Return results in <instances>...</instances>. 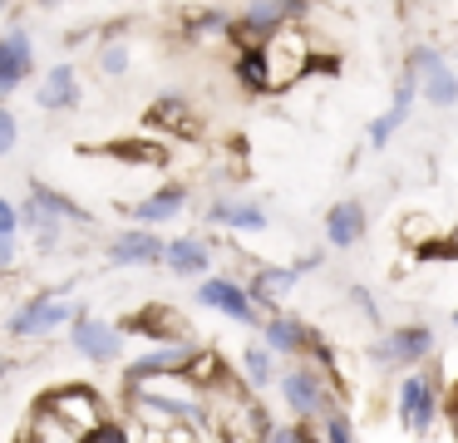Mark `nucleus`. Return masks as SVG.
<instances>
[{"mask_svg":"<svg viewBox=\"0 0 458 443\" xmlns=\"http://www.w3.org/2000/svg\"><path fill=\"white\" fill-rule=\"evenodd\" d=\"M40 419H50V423H60V429H99L104 423V404H99V394L89 389V384H64V389H55V394H45L40 399Z\"/></svg>","mask_w":458,"mask_h":443,"instance_id":"1","label":"nucleus"},{"mask_svg":"<svg viewBox=\"0 0 458 443\" xmlns=\"http://www.w3.org/2000/svg\"><path fill=\"white\" fill-rule=\"evenodd\" d=\"M281 399L291 404V413L296 419H330V399H326V384H320L316 370H306V364H296V370L281 374Z\"/></svg>","mask_w":458,"mask_h":443,"instance_id":"2","label":"nucleus"},{"mask_svg":"<svg viewBox=\"0 0 458 443\" xmlns=\"http://www.w3.org/2000/svg\"><path fill=\"white\" fill-rule=\"evenodd\" d=\"M70 320H80L70 301H60V295H40V301H30L25 311L11 315V335L15 340H35V335H50V330H60V325H70Z\"/></svg>","mask_w":458,"mask_h":443,"instance_id":"3","label":"nucleus"},{"mask_svg":"<svg viewBox=\"0 0 458 443\" xmlns=\"http://www.w3.org/2000/svg\"><path fill=\"white\" fill-rule=\"evenodd\" d=\"M434 350V330L428 325H399V330H389V335H379L375 340V364H419L424 354Z\"/></svg>","mask_w":458,"mask_h":443,"instance_id":"4","label":"nucleus"},{"mask_svg":"<svg viewBox=\"0 0 458 443\" xmlns=\"http://www.w3.org/2000/svg\"><path fill=\"white\" fill-rule=\"evenodd\" d=\"M434 413H438V379L434 374H409V379L399 384V419H404V429L428 433Z\"/></svg>","mask_w":458,"mask_h":443,"instance_id":"5","label":"nucleus"},{"mask_svg":"<svg viewBox=\"0 0 458 443\" xmlns=\"http://www.w3.org/2000/svg\"><path fill=\"white\" fill-rule=\"evenodd\" d=\"M409 69L419 74V84H424V94L434 98L438 108H454V104H458V79H454V69L444 64V55H438V49L419 45L414 55H409Z\"/></svg>","mask_w":458,"mask_h":443,"instance_id":"6","label":"nucleus"},{"mask_svg":"<svg viewBox=\"0 0 458 443\" xmlns=\"http://www.w3.org/2000/svg\"><path fill=\"white\" fill-rule=\"evenodd\" d=\"M198 301L212 305V311H222V315H232V320H242V325H257V301H251V291L237 281H227V276H208V281L198 285Z\"/></svg>","mask_w":458,"mask_h":443,"instance_id":"7","label":"nucleus"},{"mask_svg":"<svg viewBox=\"0 0 458 443\" xmlns=\"http://www.w3.org/2000/svg\"><path fill=\"white\" fill-rule=\"evenodd\" d=\"M301 10H306V5H296V0H281V5H247L237 20H232L227 35L232 39H242V35H247V39H271L281 30V20L301 15Z\"/></svg>","mask_w":458,"mask_h":443,"instance_id":"8","label":"nucleus"},{"mask_svg":"<svg viewBox=\"0 0 458 443\" xmlns=\"http://www.w3.org/2000/svg\"><path fill=\"white\" fill-rule=\"evenodd\" d=\"M109 261L114 266H153V261H168V242L148 226L139 232H119V242L109 246Z\"/></svg>","mask_w":458,"mask_h":443,"instance_id":"9","label":"nucleus"},{"mask_svg":"<svg viewBox=\"0 0 458 443\" xmlns=\"http://www.w3.org/2000/svg\"><path fill=\"white\" fill-rule=\"evenodd\" d=\"M74 350L94 364H109L114 354H119V330L94 320V315H80V320H74Z\"/></svg>","mask_w":458,"mask_h":443,"instance_id":"10","label":"nucleus"},{"mask_svg":"<svg viewBox=\"0 0 458 443\" xmlns=\"http://www.w3.org/2000/svg\"><path fill=\"white\" fill-rule=\"evenodd\" d=\"M192 360H198V350H192V345H158L153 354H143V360L129 364V384L148 379V374H188Z\"/></svg>","mask_w":458,"mask_h":443,"instance_id":"11","label":"nucleus"},{"mask_svg":"<svg viewBox=\"0 0 458 443\" xmlns=\"http://www.w3.org/2000/svg\"><path fill=\"white\" fill-rule=\"evenodd\" d=\"M414 94H419V74L404 64V74H399V94H394V104H389V114H379L375 124H369V143H375V148H385L389 133H394V128H404L409 108H414Z\"/></svg>","mask_w":458,"mask_h":443,"instance_id":"12","label":"nucleus"},{"mask_svg":"<svg viewBox=\"0 0 458 443\" xmlns=\"http://www.w3.org/2000/svg\"><path fill=\"white\" fill-rule=\"evenodd\" d=\"M25 74H30V39H25V30H11L0 39V94L11 98L25 84Z\"/></svg>","mask_w":458,"mask_h":443,"instance_id":"13","label":"nucleus"},{"mask_svg":"<svg viewBox=\"0 0 458 443\" xmlns=\"http://www.w3.org/2000/svg\"><path fill=\"white\" fill-rule=\"evenodd\" d=\"M360 236H365V202L345 197V202H335L326 212V242L330 246H355Z\"/></svg>","mask_w":458,"mask_h":443,"instance_id":"14","label":"nucleus"},{"mask_svg":"<svg viewBox=\"0 0 458 443\" xmlns=\"http://www.w3.org/2000/svg\"><path fill=\"white\" fill-rule=\"evenodd\" d=\"M237 79L251 89V94H267V89H276L271 49H267V45H242V55H237Z\"/></svg>","mask_w":458,"mask_h":443,"instance_id":"15","label":"nucleus"},{"mask_svg":"<svg viewBox=\"0 0 458 443\" xmlns=\"http://www.w3.org/2000/svg\"><path fill=\"white\" fill-rule=\"evenodd\" d=\"M40 108H50V114H64V108H74L80 104V74H74L70 64H60V69H50L45 74V84H40Z\"/></svg>","mask_w":458,"mask_h":443,"instance_id":"16","label":"nucleus"},{"mask_svg":"<svg viewBox=\"0 0 458 443\" xmlns=\"http://www.w3.org/2000/svg\"><path fill=\"white\" fill-rule=\"evenodd\" d=\"M310 330L301 320H291V315H271L267 320V350H276V354H301V350H310Z\"/></svg>","mask_w":458,"mask_h":443,"instance_id":"17","label":"nucleus"},{"mask_svg":"<svg viewBox=\"0 0 458 443\" xmlns=\"http://www.w3.org/2000/svg\"><path fill=\"white\" fill-rule=\"evenodd\" d=\"M182 207H188V187H158V192L153 197H143L139 207H133V217H139L143 226H153V222H168L173 212H182Z\"/></svg>","mask_w":458,"mask_h":443,"instance_id":"18","label":"nucleus"},{"mask_svg":"<svg viewBox=\"0 0 458 443\" xmlns=\"http://www.w3.org/2000/svg\"><path fill=\"white\" fill-rule=\"evenodd\" d=\"M208 217L222 226H237V232H261L267 226V207L261 202H212Z\"/></svg>","mask_w":458,"mask_h":443,"instance_id":"19","label":"nucleus"},{"mask_svg":"<svg viewBox=\"0 0 458 443\" xmlns=\"http://www.w3.org/2000/svg\"><path fill=\"white\" fill-rule=\"evenodd\" d=\"M208 261H212V251H208V242H202V236H178V242H168V266L178 276L208 271Z\"/></svg>","mask_w":458,"mask_h":443,"instance_id":"20","label":"nucleus"},{"mask_svg":"<svg viewBox=\"0 0 458 443\" xmlns=\"http://www.w3.org/2000/svg\"><path fill=\"white\" fill-rule=\"evenodd\" d=\"M123 330H133V335H148V340H178V320H173L168 315V305H148V311L143 315H133L129 325H123ZM182 345V340H178Z\"/></svg>","mask_w":458,"mask_h":443,"instance_id":"21","label":"nucleus"},{"mask_svg":"<svg viewBox=\"0 0 458 443\" xmlns=\"http://www.w3.org/2000/svg\"><path fill=\"white\" fill-rule=\"evenodd\" d=\"M30 202L40 207V212H50V217H70V222H80V226H89V222H94V217L84 212L80 202H70L64 192H55V187H45V183H35V187H30Z\"/></svg>","mask_w":458,"mask_h":443,"instance_id":"22","label":"nucleus"},{"mask_svg":"<svg viewBox=\"0 0 458 443\" xmlns=\"http://www.w3.org/2000/svg\"><path fill=\"white\" fill-rule=\"evenodd\" d=\"M242 364H247V374H251L257 389H267V384H271V350H267V345H251V350L242 354Z\"/></svg>","mask_w":458,"mask_h":443,"instance_id":"23","label":"nucleus"},{"mask_svg":"<svg viewBox=\"0 0 458 443\" xmlns=\"http://www.w3.org/2000/svg\"><path fill=\"white\" fill-rule=\"evenodd\" d=\"M261 443H316V433H310L306 423H271V429L261 433Z\"/></svg>","mask_w":458,"mask_h":443,"instance_id":"24","label":"nucleus"},{"mask_svg":"<svg viewBox=\"0 0 458 443\" xmlns=\"http://www.w3.org/2000/svg\"><path fill=\"white\" fill-rule=\"evenodd\" d=\"M80 443H129V429H123V423H109V419H104L99 429L80 433Z\"/></svg>","mask_w":458,"mask_h":443,"instance_id":"25","label":"nucleus"},{"mask_svg":"<svg viewBox=\"0 0 458 443\" xmlns=\"http://www.w3.org/2000/svg\"><path fill=\"white\" fill-rule=\"evenodd\" d=\"M15 236H21V207L0 202V242H15Z\"/></svg>","mask_w":458,"mask_h":443,"instance_id":"26","label":"nucleus"},{"mask_svg":"<svg viewBox=\"0 0 458 443\" xmlns=\"http://www.w3.org/2000/svg\"><path fill=\"white\" fill-rule=\"evenodd\" d=\"M326 443H355V433H350V419H345L340 409L326 419Z\"/></svg>","mask_w":458,"mask_h":443,"instance_id":"27","label":"nucleus"},{"mask_svg":"<svg viewBox=\"0 0 458 443\" xmlns=\"http://www.w3.org/2000/svg\"><path fill=\"white\" fill-rule=\"evenodd\" d=\"M104 69H109V74H123V69H129V49L109 45V49H104Z\"/></svg>","mask_w":458,"mask_h":443,"instance_id":"28","label":"nucleus"},{"mask_svg":"<svg viewBox=\"0 0 458 443\" xmlns=\"http://www.w3.org/2000/svg\"><path fill=\"white\" fill-rule=\"evenodd\" d=\"M11 148H15V114L0 108V153H11Z\"/></svg>","mask_w":458,"mask_h":443,"instance_id":"29","label":"nucleus"},{"mask_svg":"<svg viewBox=\"0 0 458 443\" xmlns=\"http://www.w3.org/2000/svg\"><path fill=\"white\" fill-rule=\"evenodd\" d=\"M350 295H355V305H360V311L369 315V320H379V311H375V301H369V291H365V285H355V291H350Z\"/></svg>","mask_w":458,"mask_h":443,"instance_id":"30","label":"nucleus"},{"mask_svg":"<svg viewBox=\"0 0 458 443\" xmlns=\"http://www.w3.org/2000/svg\"><path fill=\"white\" fill-rule=\"evenodd\" d=\"M15 443H40V439H35V433H25V439H15Z\"/></svg>","mask_w":458,"mask_h":443,"instance_id":"31","label":"nucleus"},{"mask_svg":"<svg viewBox=\"0 0 458 443\" xmlns=\"http://www.w3.org/2000/svg\"><path fill=\"white\" fill-rule=\"evenodd\" d=\"M454 443H458V413H454Z\"/></svg>","mask_w":458,"mask_h":443,"instance_id":"32","label":"nucleus"},{"mask_svg":"<svg viewBox=\"0 0 458 443\" xmlns=\"http://www.w3.org/2000/svg\"><path fill=\"white\" fill-rule=\"evenodd\" d=\"M454 325H458V311H454Z\"/></svg>","mask_w":458,"mask_h":443,"instance_id":"33","label":"nucleus"},{"mask_svg":"<svg viewBox=\"0 0 458 443\" xmlns=\"http://www.w3.org/2000/svg\"><path fill=\"white\" fill-rule=\"evenodd\" d=\"M454 413H458V399H454Z\"/></svg>","mask_w":458,"mask_h":443,"instance_id":"34","label":"nucleus"},{"mask_svg":"<svg viewBox=\"0 0 458 443\" xmlns=\"http://www.w3.org/2000/svg\"><path fill=\"white\" fill-rule=\"evenodd\" d=\"M316 443H326V439H316Z\"/></svg>","mask_w":458,"mask_h":443,"instance_id":"35","label":"nucleus"}]
</instances>
